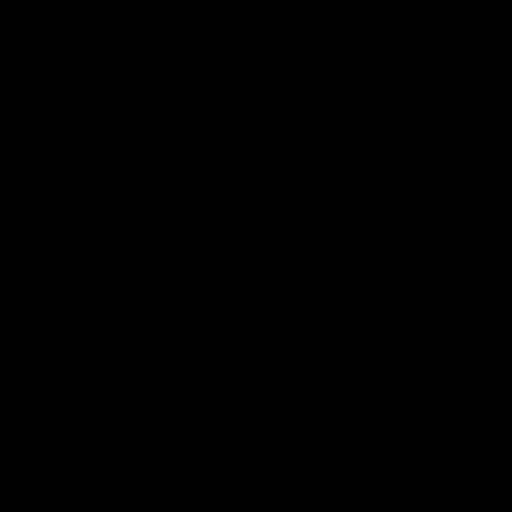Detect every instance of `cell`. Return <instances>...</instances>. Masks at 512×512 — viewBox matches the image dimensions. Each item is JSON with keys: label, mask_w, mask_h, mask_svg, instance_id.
<instances>
[]
</instances>
